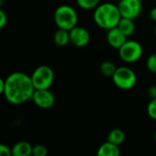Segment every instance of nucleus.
<instances>
[{
	"mask_svg": "<svg viewBox=\"0 0 156 156\" xmlns=\"http://www.w3.org/2000/svg\"><path fill=\"white\" fill-rule=\"evenodd\" d=\"M5 88L3 92L5 100L14 105H19L32 100L36 90L31 77L24 72L16 71L5 80Z\"/></svg>",
	"mask_w": 156,
	"mask_h": 156,
	"instance_id": "obj_1",
	"label": "nucleus"
},
{
	"mask_svg": "<svg viewBox=\"0 0 156 156\" xmlns=\"http://www.w3.org/2000/svg\"><path fill=\"white\" fill-rule=\"evenodd\" d=\"M122 17L118 5L109 2L100 4L93 13L95 24L99 27L106 30L117 27Z\"/></svg>",
	"mask_w": 156,
	"mask_h": 156,
	"instance_id": "obj_2",
	"label": "nucleus"
},
{
	"mask_svg": "<svg viewBox=\"0 0 156 156\" xmlns=\"http://www.w3.org/2000/svg\"><path fill=\"white\" fill-rule=\"evenodd\" d=\"M54 21L58 28L69 31L78 24V14L72 6L61 5L54 12Z\"/></svg>",
	"mask_w": 156,
	"mask_h": 156,
	"instance_id": "obj_3",
	"label": "nucleus"
},
{
	"mask_svg": "<svg viewBox=\"0 0 156 156\" xmlns=\"http://www.w3.org/2000/svg\"><path fill=\"white\" fill-rule=\"evenodd\" d=\"M30 77L36 90H48L52 86L55 75L50 67L41 65L35 69Z\"/></svg>",
	"mask_w": 156,
	"mask_h": 156,
	"instance_id": "obj_4",
	"label": "nucleus"
},
{
	"mask_svg": "<svg viewBox=\"0 0 156 156\" xmlns=\"http://www.w3.org/2000/svg\"><path fill=\"white\" fill-rule=\"evenodd\" d=\"M112 79L116 87L124 90L133 89L137 82V76L135 72L128 67L117 68Z\"/></svg>",
	"mask_w": 156,
	"mask_h": 156,
	"instance_id": "obj_5",
	"label": "nucleus"
},
{
	"mask_svg": "<svg viewBox=\"0 0 156 156\" xmlns=\"http://www.w3.org/2000/svg\"><path fill=\"white\" fill-rule=\"evenodd\" d=\"M118 50L120 58L126 63L138 61L144 54L142 45L136 40H127Z\"/></svg>",
	"mask_w": 156,
	"mask_h": 156,
	"instance_id": "obj_6",
	"label": "nucleus"
},
{
	"mask_svg": "<svg viewBox=\"0 0 156 156\" xmlns=\"http://www.w3.org/2000/svg\"><path fill=\"white\" fill-rule=\"evenodd\" d=\"M122 17L136 19L142 13V0H120L117 4Z\"/></svg>",
	"mask_w": 156,
	"mask_h": 156,
	"instance_id": "obj_7",
	"label": "nucleus"
},
{
	"mask_svg": "<svg viewBox=\"0 0 156 156\" xmlns=\"http://www.w3.org/2000/svg\"><path fill=\"white\" fill-rule=\"evenodd\" d=\"M33 102L41 109H50L54 106L56 99L54 94L48 90H36L33 97H32Z\"/></svg>",
	"mask_w": 156,
	"mask_h": 156,
	"instance_id": "obj_8",
	"label": "nucleus"
},
{
	"mask_svg": "<svg viewBox=\"0 0 156 156\" xmlns=\"http://www.w3.org/2000/svg\"><path fill=\"white\" fill-rule=\"evenodd\" d=\"M69 37L70 43L77 48L86 47L90 40V35L89 31L85 27L79 26H76L69 30Z\"/></svg>",
	"mask_w": 156,
	"mask_h": 156,
	"instance_id": "obj_9",
	"label": "nucleus"
},
{
	"mask_svg": "<svg viewBox=\"0 0 156 156\" xmlns=\"http://www.w3.org/2000/svg\"><path fill=\"white\" fill-rule=\"evenodd\" d=\"M127 37L121 30L118 27H115L113 28H111L108 30L107 35H106V39L108 44L116 49H119L126 41H127Z\"/></svg>",
	"mask_w": 156,
	"mask_h": 156,
	"instance_id": "obj_10",
	"label": "nucleus"
},
{
	"mask_svg": "<svg viewBox=\"0 0 156 156\" xmlns=\"http://www.w3.org/2000/svg\"><path fill=\"white\" fill-rule=\"evenodd\" d=\"M97 154L98 156H120L121 151L119 145L107 141L99 147Z\"/></svg>",
	"mask_w": 156,
	"mask_h": 156,
	"instance_id": "obj_11",
	"label": "nucleus"
},
{
	"mask_svg": "<svg viewBox=\"0 0 156 156\" xmlns=\"http://www.w3.org/2000/svg\"><path fill=\"white\" fill-rule=\"evenodd\" d=\"M32 150L33 146L28 142H18L12 147V156H29Z\"/></svg>",
	"mask_w": 156,
	"mask_h": 156,
	"instance_id": "obj_12",
	"label": "nucleus"
},
{
	"mask_svg": "<svg viewBox=\"0 0 156 156\" xmlns=\"http://www.w3.org/2000/svg\"><path fill=\"white\" fill-rule=\"evenodd\" d=\"M117 27L126 37H130V36L133 35L135 32V29H136V27L134 24V19H131V18H127V17H122V19L120 20Z\"/></svg>",
	"mask_w": 156,
	"mask_h": 156,
	"instance_id": "obj_13",
	"label": "nucleus"
},
{
	"mask_svg": "<svg viewBox=\"0 0 156 156\" xmlns=\"http://www.w3.org/2000/svg\"><path fill=\"white\" fill-rule=\"evenodd\" d=\"M54 42L58 47H65L70 43L69 31L62 28H58L54 34Z\"/></svg>",
	"mask_w": 156,
	"mask_h": 156,
	"instance_id": "obj_14",
	"label": "nucleus"
},
{
	"mask_svg": "<svg viewBox=\"0 0 156 156\" xmlns=\"http://www.w3.org/2000/svg\"><path fill=\"white\" fill-rule=\"evenodd\" d=\"M125 140V133L121 129H113L112 130L108 136H107V141L110 143H112L114 144L120 145L122 144Z\"/></svg>",
	"mask_w": 156,
	"mask_h": 156,
	"instance_id": "obj_15",
	"label": "nucleus"
},
{
	"mask_svg": "<svg viewBox=\"0 0 156 156\" xmlns=\"http://www.w3.org/2000/svg\"><path fill=\"white\" fill-rule=\"evenodd\" d=\"M117 68L115 66L114 63H112V61H103L101 66H100V70L101 72L102 75H104L105 77H112L113 74L115 73Z\"/></svg>",
	"mask_w": 156,
	"mask_h": 156,
	"instance_id": "obj_16",
	"label": "nucleus"
},
{
	"mask_svg": "<svg viewBox=\"0 0 156 156\" xmlns=\"http://www.w3.org/2000/svg\"><path fill=\"white\" fill-rule=\"evenodd\" d=\"M77 5L85 10H90L95 9L99 5L101 0H76Z\"/></svg>",
	"mask_w": 156,
	"mask_h": 156,
	"instance_id": "obj_17",
	"label": "nucleus"
},
{
	"mask_svg": "<svg viewBox=\"0 0 156 156\" xmlns=\"http://www.w3.org/2000/svg\"><path fill=\"white\" fill-rule=\"evenodd\" d=\"M147 113L149 117L156 121V98L151 99L150 102L147 105Z\"/></svg>",
	"mask_w": 156,
	"mask_h": 156,
	"instance_id": "obj_18",
	"label": "nucleus"
},
{
	"mask_svg": "<svg viewBox=\"0 0 156 156\" xmlns=\"http://www.w3.org/2000/svg\"><path fill=\"white\" fill-rule=\"evenodd\" d=\"M32 155L34 156H47L48 155V149L43 144H37L33 146Z\"/></svg>",
	"mask_w": 156,
	"mask_h": 156,
	"instance_id": "obj_19",
	"label": "nucleus"
},
{
	"mask_svg": "<svg viewBox=\"0 0 156 156\" xmlns=\"http://www.w3.org/2000/svg\"><path fill=\"white\" fill-rule=\"evenodd\" d=\"M146 67L151 72L156 74V53H154L148 57L146 60Z\"/></svg>",
	"mask_w": 156,
	"mask_h": 156,
	"instance_id": "obj_20",
	"label": "nucleus"
},
{
	"mask_svg": "<svg viewBox=\"0 0 156 156\" xmlns=\"http://www.w3.org/2000/svg\"><path fill=\"white\" fill-rule=\"evenodd\" d=\"M0 155L12 156V148H9L5 144H1L0 145Z\"/></svg>",
	"mask_w": 156,
	"mask_h": 156,
	"instance_id": "obj_21",
	"label": "nucleus"
},
{
	"mask_svg": "<svg viewBox=\"0 0 156 156\" xmlns=\"http://www.w3.org/2000/svg\"><path fill=\"white\" fill-rule=\"evenodd\" d=\"M7 23V16L4 10H0V28H3Z\"/></svg>",
	"mask_w": 156,
	"mask_h": 156,
	"instance_id": "obj_22",
	"label": "nucleus"
},
{
	"mask_svg": "<svg viewBox=\"0 0 156 156\" xmlns=\"http://www.w3.org/2000/svg\"><path fill=\"white\" fill-rule=\"evenodd\" d=\"M148 95L151 99L156 98V86H151L148 89Z\"/></svg>",
	"mask_w": 156,
	"mask_h": 156,
	"instance_id": "obj_23",
	"label": "nucleus"
},
{
	"mask_svg": "<svg viewBox=\"0 0 156 156\" xmlns=\"http://www.w3.org/2000/svg\"><path fill=\"white\" fill-rule=\"evenodd\" d=\"M149 16L151 18V20L156 22V7H154L150 10V13H149Z\"/></svg>",
	"mask_w": 156,
	"mask_h": 156,
	"instance_id": "obj_24",
	"label": "nucleus"
},
{
	"mask_svg": "<svg viewBox=\"0 0 156 156\" xmlns=\"http://www.w3.org/2000/svg\"><path fill=\"white\" fill-rule=\"evenodd\" d=\"M5 80L1 79L0 80V93L3 94L4 90H5Z\"/></svg>",
	"mask_w": 156,
	"mask_h": 156,
	"instance_id": "obj_25",
	"label": "nucleus"
},
{
	"mask_svg": "<svg viewBox=\"0 0 156 156\" xmlns=\"http://www.w3.org/2000/svg\"><path fill=\"white\" fill-rule=\"evenodd\" d=\"M154 33H155V35H156V22H155V25H154Z\"/></svg>",
	"mask_w": 156,
	"mask_h": 156,
	"instance_id": "obj_26",
	"label": "nucleus"
},
{
	"mask_svg": "<svg viewBox=\"0 0 156 156\" xmlns=\"http://www.w3.org/2000/svg\"><path fill=\"white\" fill-rule=\"evenodd\" d=\"M154 141H155V143H156V131H155V133H154Z\"/></svg>",
	"mask_w": 156,
	"mask_h": 156,
	"instance_id": "obj_27",
	"label": "nucleus"
}]
</instances>
